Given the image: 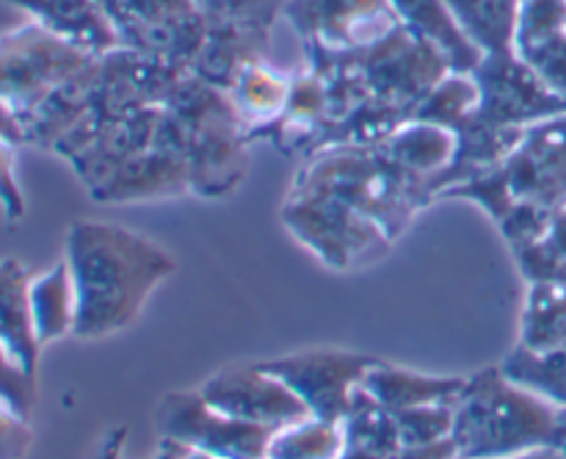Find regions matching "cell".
Segmentation results:
<instances>
[{"mask_svg":"<svg viewBox=\"0 0 566 459\" xmlns=\"http://www.w3.org/2000/svg\"><path fill=\"white\" fill-rule=\"evenodd\" d=\"M0 208L9 225L25 216V197L17 182V144L0 138Z\"/></svg>","mask_w":566,"mask_h":459,"instance_id":"cell-34","label":"cell"},{"mask_svg":"<svg viewBox=\"0 0 566 459\" xmlns=\"http://www.w3.org/2000/svg\"><path fill=\"white\" fill-rule=\"evenodd\" d=\"M166 111V108H164ZM191 169V194L224 197L247 175V131L238 122L208 127H186L166 111Z\"/></svg>","mask_w":566,"mask_h":459,"instance_id":"cell-13","label":"cell"},{"mask_svg":"<svg viewBox=\"0 0 566 459\" xmlns=\"http://www.w3.org/2000/svg\"><path fill=\"white\" fill-rule=\"evenodd\" d=\"M387 155L412 177L431 182L448 169L457 153V133L431 122L409 119L385 142Z\"/></svg>","mask_w":566,"mask_h":459,"instance_id":"cell-20","label":"cell"},{"mask_svg":"<svg viewBox=\"0 0 566 459\" xmlns=\"http://www.w3.org/2000/svg\"><path fill=\"white\" fill-rule=\"evenodd\" d=\"M396 424L401 446L423 448L442 440H451L453 404H426V407L398 409Z\"/></svg>","mask_w":566,"mask_h":459,"instance_id":"cell-31","label":"cell"},{"mask_svg":"<svg viewBox=\"0 0 566 459\" xmlns=\"http://www.w3.org/2000/svg\"><path fill=\"white\" fill-rule=\"evenodd\" d=\"M340 429L343 446L374 453L379 459H387L401 448L396 413L387 409L381 401H376L363 385L354 390L352 404H348L346 415L340 420Z\"/></svg>","mask_w":566,"mask_h":459,"instance_id":"cell-25","label":"cell"},{"mask_svg":"<svg viewBox=\"0 0 566 459\" xmlns=\"http://www.w3.org/2000/svg\"><path fill=\"white\" fill-rule=\"evenodd\" d=\"M403 25L418 31L442 50L453 72H473L481 64V50L470 42L448 11L446 0H390Z\"/></svg>","mask_w":566,"mask_h":459,"instance_id":"cell-21","label":"cell"},{"mask_svg":"<svg viewBox=\"0 0 566 459\" xmlns=\"http://www.w3.org/2000/svg\"><path fill=\"white\" fill-rule=\"evenodd\" d=\"M363 387L387 409L426 407V404H457L468 387V376H431L376 359L365 374Z\"/></svg>","mask_w":566,"mask_h":459,"instance_id":"cell-18","label":"cell"},{"mask_svg":"<svg viewBox=\"0 0 566 459\" xmlns=\"http://www.w3.org/2000/svg\"><path fill=\"white\" fill-rule=\"evenodd\" d=\"M155 429L160 437L186 442L216 459H265L276 431L219 413L199 390L166 393L155 409Z\"/></svg>","mask_w":566,"mask_h":459,"instance_id":"cell-7","label":"cell"},{"mask_svg":"<svg viewBox=\"0 0 566 459\" xmlns=\"http://www.w3.org/2000/svg\"><path fill=\"white\" fill-rule=\"evenodd\" d=\"M33 431L28 426V418L9 407L0 398V459H25L31 448Z\"/></svg>","mask_w":566,"mask_h":459,"instance_id":"cell-35","label":"cell"},{"mask_svg":"<svg viewBox=\"0 0 566 459\" xmlns=\"http://www.w3.org/2000/svg\"><path fill=\"white\" fill-rule=\"evenodd\" d=\"M291 86L293 77L271 66L263 55L243 64L232 86L227 88V97H230L235 114L241 116L247 136L254 131H263L285 114Z\"/></svg>","mask_w":566,"mask_h":459,"instance_id":"cell-19","label":"cell"},{"mask_svg":"<svg viewBox=\"0 0 566 459\" xmlns=\"http://www.w3.org/2000/svg\"><path fill=\"white\" fill-rule=\"evenodd\" d=\"M503 374L545 401L566 407V343L551 352H528L517 343L501 365Z\"/></svg>","mask_w":566,"mask_h":459,"instance_id":"cell-27","label":"cell"},{"mask_svg":"<svg viewBox=\"0 0 566 459\" xmlns=\"http://www.w3.org/2000/svg\"><path fill=\"white\" fill-rule=\"evenodd\" d=\"M271 376L285 382L304 404L310 415L340 424L352 404L354 390L363 385L365 374L376 365V357L348 348H304L287 357L258 363Z\"/></svg>","mask_w":566,"mask_h":459,"instance_id":"cell-8","label":"cell"},{"mask_svg":"<svg viewBox=\"0 0 566 459\" xmlns=\"http://www.w3.org/2000/svg\"><path fill=\"white\" fill-rule=\"evenodd\" d=\"M25 11L53 36L92 55H108L122 48L119 33L97 0H6Z\"/></svg>","mask_w":566,"mask_h":459,"instance_id":"cell-16","label":"cell"},{"mask_svg":"<svg viewBox=\"0 0 566 459\" xmlns=\"http://www.w3.org/2000/svg\"><path fill=\"white\" fill-rule=\"evenodd\" d=\"M191 194V169L180 149L155 138L153 147L127 160L103 188L92 194L99 202H149Z\"/></svg>","mask_w":566,"mask_h":459,"instance_id":"cell-15","label":"cell"},{"mask_svg":"<svg viewBox=\"0 0 566 459\" xmlns=\"http://www.w3.org/2000/svg\"><path fill=\"white\" fill-rule=\"evenodd\" d=\"M506 459H566V453L556 446H539V448H531V451L514 453V457H506Z\"/></svg>","mask_w":566,"mask_h":459,"instance_id":"cell-38","label":"cell"},{"mask_svg":"<svg viewBox=\"0 0 566 459\" xmlns=\"http://www.w3.org/2000/svg\"><path fill=\"white\" fill-rule=\"evenodd\" d=\"M481 108V86L473 72H448L412 111V119L459 131Z\"/></svg>","mask_w":566,"mask_h":459,"instance_id":"cell-26","label":"cell"},{"mask_svg":"<svg viewBox=\"0 0 566 459\" xmlns=\"http://www.w3.org/2000/svg\"><path fill=\"white\" fill-rule=\"evenodd\" d=\"M31 315L39 343H53L75 332L77 296L64 258L44 274L31 277Z\"/></svg>","mask_w":566,"mask_h":459,"instance_id":"cell-22","label":"cell"},{"mask_svg":"<svg viewBox=\"0 0 566 459\" xmlns=\"http://www.w3.org/2000/svg\"><path fill=\"white\" fill-rule=\"evenodd\" d=\"M520 346L528 352H551L566 343V285L564 282H528Z\"/></svg>","mask_w":566,"mask_h":459,"instance_id":"cell-24","label":"cell"},{"mask_svg":"<svg viewBox=\"0 0 566 459\" xmlns=\"http://www.w3.org/2000/svg\"><path fill=\"white\" fill-rule=\"evenodd\" d=\"M453 459H462V457H453Z\"/></svg>","mask_w":566,"mask_h":459,"instance_id":"cell-41","label":"cell"},{"mask_svg":"<svg viewBox=\"0 0 566 459\" xmlns=\"http://www.w3.org/2000/svg\"><path fill=\"white\" fill-rule=\"evenodd\" d=\"M551 446L562 448L566 453V407L556 409V429H553V442Z\"/></svg>","mask_w":566,"mask_h":459,"instance_id":"cell-39","label":"cell"},{"mask_svg":"<svg viewBox=\"0 0 566 459\" xmlns=\"http://www.w3.org/2000/svg\"><path fill=\"white\" fill-rule=\"evenodd\" d=\"M542 81L556 92L566 94V31L553 33L542 42L528 44L523 50H514Z\"/></svg>","mask_w":566,"mask_h":459,"instance_id":"cell-32","label":"cell"},{"mask_svg":"<svg viewBox=\"0 0 566 459\" xmlns=\"http://www.w3.org/2000/svg\"><path fill=\"white\" fill-rule=\"evenodd\" d=\"M517 202L558 208L566 202V114L534 122L501 166Z\"/></svg>","mask_w":566,"mask_h":459,"instance_id":"cell-12","label":"cell"},{"mask_svg":"<svg viewBox=\"0 0 566 459\" xmlns=\"http://www.w3.org/2000/svg\"><path fill=\"white\" fill-rule=\"evenodd\" d=\"M370 94L401 108L415 105L451 72L442 50L409 25H398L379 44L357 53Z\"/></svg>","mask_w":566,"mask_h":459,"instance_id":"cell-9","label":"cell"},{"mask_svg":"<svg viewBox=\"0 0 566 459\" xmlns=\"http://www.w3.org/2000/svg\"><path fill=\"white\" fill-rule=\"evenodd\" d=\"M0 346L25 374L36 376L39 343L31 315V274L14 258L0 260Z\"/></svg>","mask_w":566,"mask_h":459,"instance_id":"cell-17","label":"cell"},{"mask_svg":"<svg viewBox=\"0 0 566 459\" xmlns=\"http://www.w3.org/2000/svg\"><path fill=\"white\" fill-rule=\"evenodd\" d=\"M453 457H457V446H453V440H442V442H434V446H423V448L401 446L387 459H453Z\"/></svg>","mask_w":566,"mask_h":459,"instance_id":"cell-36","label":"cell"},{"mask_svg":"<svg viewBox=\"0 0 566 459\" xmlns=\"http://www.w3.org/2000/svg\"><path fill=\"white\" fill-rule=\"evenodd\" d=\"M523 0H446L464 36L481 55L514 53V33Z\"/></svg>","mask_w":566,"mask_h":459,"instance_id":"cell-23","label":"cell"},{"mask_svg":"<svg viewBox=\"0 0 566 459\" xmlns=\"http://www.w3.org/2000/svg\"><path fill=\"white\" fill-rule=\"evenodd\" d=\"M291 0H199L210 25H227L247 33L265 48L276 17L285 14Z\"/></svg>","mask_w":566,"mask_h":459,"instance_id":"cell-30","label":"cell"},{"mask_svg":"<svg viewBox=\"0 0 566 459\" xmlns=\"http://www.w3.org/2000/svg\"><path fill=\"white\" fill-rule=\"evenodd\" d=\"M0 398L22 418L31 415L33 401H36V376L25 374L20 365L11 363L3 346H0Z\"/></svg>","mask_w":566,"mask_h":459,"instance_id":"cell-33","label":"cell"},{"mask_svg":"<svg viewBox=\"0 0 566 459\" xmlns=\"http://www.w3.org/2000/svg\"><path fill=\"white\" fill-rule=\"evenodd\" d=\"M556 409V404L512 382L501 368L475 371L453 404L451 440L457 457L506 459L551 446Z\"/></svg>","mask_w":566,"mask_h":459,"instance_id":"cell-3","label":"cell"},{"mask_svg":"<svg viewBox=\"0 0 566 459\" xmlns=\"http://www.w3.org/2000/svg\"><path fill=\"white\" fill-rule=\"evenodd\" d=\"M0 138L11 144H25V131H22L20 116L6 103H0Z\"/></svg>","mask_w":566,"mask_h":459,"instance_id":"cell-37","label":"cell"},{"mask_svg":"<svg viewBox=\"0 0 566 459\" xmlns=\"http://www.w3.org/2000/svg\"><path fill=\"white\" fill-rule=\"evenodd\" d=\"M287 194L329 197L357 213L374 219L396 241L415 216L434 202L429 182L403 171L387 155L385 144L376 147H326L304 158Z\"/></svg>","mask_w":566,"mask_h":459,"instance_id":"cell-2","label":"cell"},{"mask_svg":"<svg viewBox=\"0 0 566 459\" xmlns=\"http://www.w3.org/2000/svg\"><path fill=\"white\" fill-rule=\"evenodd\" d=\"M119 33L122 48L191 70L210 22L199 0H97Z\"/></svg>","mask_w":566,"mask_h":459,"instance_id":"cell-6","label":"cell"},{"mask_svg":"<svg viewBox=\"0 0 566 459\" xmlns=\"http://www.w3.org/2000/svg\"><path fill=\"white\" fill-rule=\"evenodd\" d=\"M520 274L528 282H564L566 285V202L553 208L551 225L536 241L512 252Z\"/></svg>","mask_w":566,"mask_h":459,"instance_id":"cell-29","label":"cell"},{"mask_svg":"<svg viewBox=\"0 0 566 459\" xmlns=\"http://www.w3.org/2000/svg\"><path fill=\"white\" fill-rule=\"evenodd\" d=\"M280 219L302 247L335 271L374 263L396 243L374 219L329 197L287 194Z\"/></svg>","mask_w":566,"mask_h":459,"instance_id":"cell-4","label":"cell"},{"mask_svg":"<svg viewBox=\"0 0 566 459\" xmlns=\"http://www.w3.org/2000/svg\"><path fill=\"white\" fill-rule=\"evenodd\" d=\"M160 116H164V105H144V108L130 111V114L105 125L92 142L83 144L77 153L66 158V164L75 169L88 194L103 188L127 160L153 147Z\"/></svg>","mask_w":566,"mask_h":459,"instance_id":"cell-14","label":"cell"},{"mask_svg":"<svg viewBox=\"0 0 566 459\" xmlns=\"http://www.w3.org/2000/svg\"><path fill=\"white\" fill-rule=\"evenodd\" d=\"M343 451L340 424L321 418L298 420L274 431L265 459H337Z\"/></svg>","mask_w":566,"mask_h":459,"instance_id":"cell-28","label":"cell"},{"mask_svg":"<svg viewBox=\"0 0 566 459\" xmlns=\"http://www.w3.org/2000/svg\"><path fill=\"white\" fill-rule=\"evenodd\" d=\"M199 393L219 413L276 431L313 418L307 404L285 382L271 376L258 363L230 365V368L219 371L199 387Z\"/></svg>","mask_w":566,"mask_h":459,"instance_id":"cell-11","label":"cell"},{"mask_svg":"<svg viewBox=\"0 0 566 459\" xmlns=\"http://www.w3.org/2000/svg\"><path fill=\"white\" fill-rule=\"evenodd\" d=\"M64 260L77 296L72 335L83 341L127 330L155 288L177 271L175 254L153 238L125 225L94 219L72 221Z\"/></svg>","mask_w":566,"mask_h":459,"instance_id":"cell-1","label":"cell"},{"mask_svg":"<svg viewBox=\"0 0 566 459\" xmlns=\"http://www.w3.org/2000/svg\"><path fill=\"white\" fill-rule=\"evenodd\" d=\"M191 459H216V457H210V453H202V451H193Z\"/></svg>","mask_w":566,"mask_h":459,"instance_id":"cell-40","label":"cell"},{"mask_svg":"<svg viewBox=\"0 0 566 459\" xmlns=\"http://www.w3.org/2000/svg\"><path fill=\"white\" fill-rule=\"evenodd\" d=\"M285 17L307 48L357 55L403 25L390 0H291Z\"/></svg>","mask_w":566,"mask_h":459,"instance_id":"cell-10","label":"cell"},{"mask_svg":"<svg viewBox=\"0 0 566 459\" xmlns=\"http://www.w3.org/2000/svg\"><path fill=\"white\" fill-rule=\"evenodd\" d=\"M94 59L99 55L53 36L39 22H25L0 36V103L22 119Z\"/></svg>","mask_w":566,"mask_h":459,"instance_id":"cell-5","label":"cell"}]
</instances>
